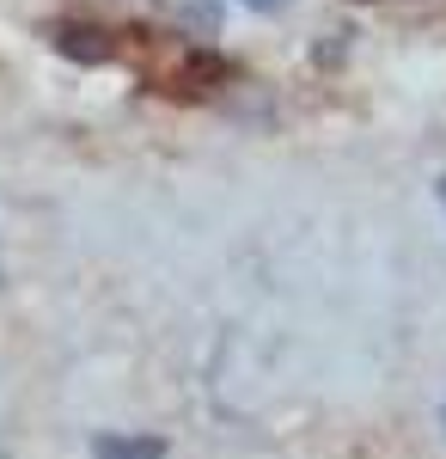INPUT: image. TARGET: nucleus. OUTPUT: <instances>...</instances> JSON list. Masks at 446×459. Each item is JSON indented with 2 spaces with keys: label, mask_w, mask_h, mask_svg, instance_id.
Listing matches in <instances>:
<instances>
[{
  "label": "nucleus",
  "mask_w": 446,
  "mask_h": 459,
  "mask_svg": "<svg viewBox=\"0 0 446 459\" xmlns=\"http://www.w3.org/2000/svg\"><path fill=\"white\" fill-rule=\"evenodd\" d=\"M0 459H6V454H0Z\"/></svg>",
  "instance_id": "423d86ee"
},
{
  "label": "nucleus",
  "mask_w": 446,
  "mask_h": 459,
  "mask_svg": "<svg viewBox=\"0 0 446 459\" xmlns=\"http://www.w3.org/2000/svg\"><path fill=\"white\" fill-rule=\"evenodd\" d=\"M434 203H441V221H446V172L434 178Z\"/></svg>",
  "instance_id": "20e7f679"
},
{
  "label": "nucleus",
  "mask_w": 446,
  "mask_h": 459,
  "mask_svg": "<svg viewBox=\"0 0 446 459\" xmlns=\"http://www.w3.org/2000/svg\"><path fill=\"white\" fill-rule=\"evenodd\" d=\"M251 13H275V6H287V0H244Z\"/></svg>",
  "instance_id": "7ed1b4c3"
},
{
  "label": "nucleus",
  "mask_w": 446,
  "mask_h": 459,
  "mask_svg": "<svg viewBox=\"0 0 446 459\" xmlns=\"http://www.w3.org/2000/svg\"><path fill=\"white\" fill-rule=\"evenodd\" d=\"M49 43H56L68 62H92V68H104V62L116 56L110 31H99V25H80V19H62V25H49Z\"/></svg>",
  "instance_id": "f257e3e1"
},
{
  "label": "nucleus",
  "mask_w": 446,
  "mask_h": 459,
  "mask_svg": "<svg viewBox=\"0 0 446 459\" xmlns=\"http://www.w3.org/2000/svg\"><path fill=\"white\" fill-rule=\"evenodd\" d=\"M92 459H172L159 435H129V429H99L92 435Z\"/></svg>",
  "instance_id": "f03ea898"
},
{
  "label": "nucleus",
  "mask_w": 446,
  "mask_h": 459,
  "mask_svg": "<svg viewBox=\"0 0 446 459\" xmlns=\"http://www.w3.org/2000/svg\"><path fill=\"white\" fill-rule=\"evenodd\" d=\"M441 435H446V398H441Z\"/></svg>",
  "instance_id": "39448f33"
}]
</instances>
